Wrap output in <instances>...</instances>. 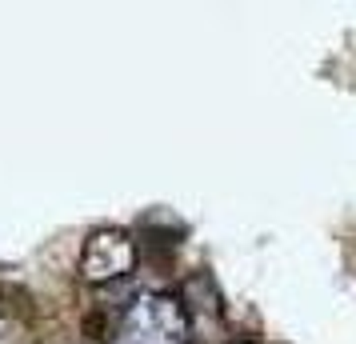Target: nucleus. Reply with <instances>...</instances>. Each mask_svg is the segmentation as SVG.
Returning <instances> with one entry per match:
<instances>
[{
	"instance_id": "obj_1",
	"label": "nucleus",
	"mask_w": 356,
	"mask_h": 344,
	"mask_svg": "<svg viewBox=\"0 0 356 344\" xmlns=\"http://www.w3.org/2000/svg\"><path fill=\"white\" fill-rule=\"evenodd\" d=\"M184 309L172 296H148L124 316L116 344H180L184 341Z\"/></svg>"
},
{
	"instance_id": "obj_2",
	"label": "nucleus",
	"mask_w": 356,
	"mask_h": 344,
	"mask_svg": "<svg viewBox=\"0 0 356 344\" xmlns=\"http://www.w3.org/2000/svg\"><path fill=\"white\" fill-rule=\"evenodd\" d=\"M132 264H136V245L120 229L92 232L81 248V277L92 280V284H113V280L129 277Z\"/></svg>"
}]
</instances>
